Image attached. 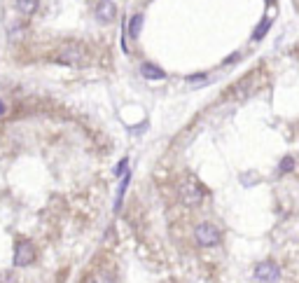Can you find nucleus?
<instances>
[{
	"label": "nucleus",
	"instance_id": "obj_1",
	"mask_svg": "<svg viewBox=\"0 0 299 283\" xmlns=\"http://www.w3.org/2000/svg\"><path fill=\"white\" fill-rule=\"evenodd\" d=\"M56 58L61 61V63H68V66H75V63H87V50H84L82 45H75V42H70V45H63L61 50H58Z\"/></svg>",
	"mask_w": 299,
	"mask_h": 283
},
{
	"label": "nucleus",
	"instance_id": "obj_2",
	"mask_svg": "<svg viewBox=\"0 0 299 283\" xmlns=\"http://www.w3.org/2000/svg\"><path fill=\"white\" fill-rule=\"evenodd\" d=\"M194 239H197V243L203 246V248L217 246V243H220V229H217L215 225H210V223H201V225H197V229H194Z\"/></svg>",
	"mask_w": 299,
	"mask_h": 283
},
{
	"label": "nucleus",
	"instance_id": "obj_3",
	"mask_svg": "<svg viewBox=\"0 0 299 283\" xmlns=\"http://www.w3.org/2000/svg\"><path fill=\"white\" fill-rule=\"evenodd\" d=\"M178 192H180V199H183L187 206H197V204H201V199H203L201 185L197 183V180H192V178L183 180L180 187H178Z\"/></svg>",
	"mask_w": 299,
	"mask_h": 283
},
{
	"label": "nucleus",
	"instance_id": "obj_4",
	"mask_svg": "<svg viewBox=\"0 0 299 283\" xmlns=\"http://www.w3.org/2000/svg\"><path fill=\"white\" fill-rule=\"evenodd\" d=\"M255 279L262 283H276L281 279V269H278V265H274V262H259V265L255 267Z\"/></svg>",
	"mask_w": 299,
	"mask_h": 283
},
{
	"label": "nucleus",
	"instance_id": "obj_5",
	"mask_svg": "<svg viewBox=\"0 0 299 283\" xmlns=\"http://www.w3.org/2000/svg\"><path fill=\"white\" fill-rule=\"evenodd\" d=\"M94 17L99 19L100 24H112L117 17V5L115 0H99V5L94 9Z\"/></svg>",
	"mask_w": 299,
	"mask_h": 283
},
{
	"label": "nucleus",
	"instance_id": "obj_6",
	"mask_svg": "<svg viewBox=\"0 0 299 283\" xmlns=\"http://www.w3.org/2000/svg\"><path fill=\"white\" fill-rule=\"evenodd\" d=\"M33 260H35V248H33V243H19L17 250H14V267H28V265H33Z\"/></svg>",
	"mask_w": 299,
	"mask_h": 283
},
{
	"label": "nucleus",
	"instance_id": "obj_7",
	"mask_svg": "<svg viewBox=\"0 0 299 283\" xmlns=\"http://www.w3.org/2000/svg\"><path fill=\"white\" fill-rule=\"evenodd\" d=\"M141 75L145 77V80H164L166 73H164L159 66H154V63H150L148 61V63H143L141 66Z\"/></svg>",
	"mask_w": 299,
	"mask_h": 283
},
{
	"label": "nucleus",
	"instance_id": "obj_8",
	"mask_svg": "<svg viewBox=\"0 0 299 283\" xmlns=\"http://www.w3.org/2000/svg\"><path fill=\"white\" fill-rule=\"evenodd\" d=\"M143 21H145V17H143L141 12H138V14H133V17H131V21H129V35H131L133 40H136V38L141 35Z\"/></svg>",
	"mask_w": 299,
	"mask_h": 283
},
{
	"label": "nucleus",
	"instance_id": "obj_9",
	"mask_svg": "<svg viewBox=\"0 0 299 283\" xmlns=\"http://www.w3.org/2000/svg\"><path fill=\"white\" fill-rule=\"evenodd\" d=\"M129 183H131V171L122 178V183H119V187H117V199H115V208L122 206V201H124V194H126V187H129Z\"/></svg>",
	"mask_w": 299,
	"mask_h": 283
},
{
	"label": "nucleus",
	"instance_id": "obj_10",
	"mask_svg": "<svg viewBox=\"0 0 299 283\" xmlns=\"http://www.w3.org/2000/svg\"><path fill=\"white\" fill-rule=\"evenodd\" d=\"M17 7H19V12H24V14H33V12H38V7H40V0H17Z\"/></svg>",
	"mask_w": 299,
	"mask_h": 283
},
{
	"label": "nucleus",
	"instance_id": "obj_11",
	"mask_svg": "<svg viewBox=\"0 0 299 283\" xmlns=\"http://www.w3.org/2000/svg\"><path fill=\"white\" fill-rule=\"evenodd\" d=\"M269 28H271V21H269V19L259 21V26L255 28V33H252V40H262V38L266 35V31H269Z\"/></svg>",
	"mask_w": 299,
	"mask_h": 283
},
{
	"label": "nucleus",
	"instance_id": "obj_12",
	"mask_svg": "<svg viewBox=\"0 0 299 283\" xmlns=\"http://www.w3.org/2000/svg\"><path fill=\"white\" fill-rule=\"evenodd\" d=\"M292 169H295V159H292L290 155H288V157H283V159H281V167H278V171H281V173H290Z\"/></svg>",
	"mask_w": 299,
	"mask_h": 283
},
{
	"label": "nucleus",
	"instance_id": "obj_13",
	"mask_svg": "<svg viewBox=\"0 0 299 283\" xmlns=\"http://www.w3.org/2000/svg\"><path fill=\"white\" fill-rule=\"evenodd\" d=\"M206 80H208L206 73H199V75H190V77H187V82H192V84H197V82H206Z\"/></svg>",
	"mask_w": 299,
	"mask_h": 283
},
{
	"label": "nucleus",
	"instance_id": "obj_14",
	"mask_svg": "<svg viewBox=\"0 0 299 283\" xmlns=\"http://www.w3.org/2000/svg\"><path fill=\"white\" fill-rule=\"evenodd\" d=\"M0 283H12V274L2 272V274H0Z\"/></svg>",
	"mask_w": 299,
	"mask_h": 283
},
{
	"label": "nucleus",
	"instance_id": "obj_15",
	"mask_svg": "<svg viewBox=\"0 0 299 283\" xmlns=\"http://www.w3.org/2000/svg\"><path fill=\"white\" fill-rule=\"evenodd\" d=\"M124 167H126V159H122V162L117 164V173H122V171H124Z\"/></svg>",
	"mask_w": 299,
	"mask_h": 283
},
{
	"label": "nucleus",
	"instance_id": "obj_16",
	"mask_svg": "<svg viewBox=\"0 0 299 283\" xmlns=\"http://www.w3.org/2000/svg\"><path fill=\"white\" fill-rule=\"evenodd\" d=\"M239 57H241V54H232V57L227 58V61H224V63H234V61H239Z\"/></svg>",
	"mask_w": 299,
	"mask_h": 283
},
{
	"label": "nucleus",
	"instance_id": "obj_17",
	"mask_svg": "<svg viewBox=\"0 0 299 283\" xmlns=\"http://www.w3.org/2000/svg\"><path fill=\"white\" fill-rule=\"evenodd\" d=\"M2 110H5V106H2V101H0V115H2Z\"/></svg>",
	"mask_w": 299,
	"mask_h": 283
},
{
	"label": "nucleus",
	"instance_id": "obj_18",
	"mask_svg": "<svg viewBox=\"0 0 299 283\" xmlns=\"http://www.w3.org/2000/svg\"><path fill=\"white\" fill-rule=\"evenodd\" d=\"M269 2H271V0H269Z\"/></svg>",
	"mask_w": 299,
	"mask_h": 283
}]
</instances>
